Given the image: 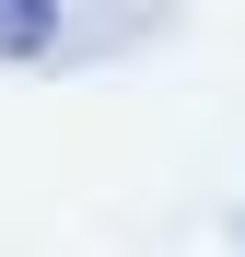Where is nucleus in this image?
Masks as SVG:
<instances>
[{"instance_id":"f257e3e1","label":"nucleus","mask_w":245,"mask_h":257,"mask_svg":"<svg viewBox=\"0 0 245 257\" xmlns=\"http://www.w3.org/2000/svg\"><path fill=\"white\" fill-rule=\"evenodd\" d=\"M59 47V0H0V59H47Z\"/></svg>"}]
</instances>
